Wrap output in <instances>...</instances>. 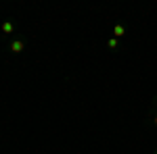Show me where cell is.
I'll list each match as a JSON object with an SVG mask.
<instances>
[{
	"mask_svg": "<svg viewBox=\"0 0 157 154\" xmlns=\"http://www.w3.org/2000/svg\"><path fill=\"white\" fill-rule=\"evenodd\" d=\"M11 52H21V50H23L25 48V40H21V38H17V40H13L11 42Z\"/></svg>",
	"mask_w": 157,
	"mask_h": 154,
	"instance_id": "6da1fadb",
	"label": "cell"
},
{
	"mask_svg": "<svg viewBox=\"0 0 157 154\" xmlns=\"http://www.w3.org/2000/svg\"><path fill=\"white\" fill-rule=\"evenodd\" d=\"M113 34H115V38H124V34H126V27L121 23H117L115 27H113Z\"/></svg>",
	"mask_w": 157,
	"mask_h": 154,
	"instance_id": "7a4b0ae2",
	"label": "cell"
},
{
	"mask_svg": "<svg viewBox=\"0 0 157 154\" xmlns=\"http://www.w3.org/2000/svg\"><path fill=\"white\" fill-rule=\"evenodd\" d=\"M2 31H4V34H13V31H15V25H13L11 21H4V23H2Z\"/></svg>",
	"mask_w": 157,
	"mask_h": 154,
	"instance_id": "3957f363",
	"label": "cell"
},
{
	"mask_svg": "<svg viewBox=\"0 0 157 154\" xmlns=\"http://www.w3.org/2000/svg\"><path fill=\"white\" fill-rule=\"evenodd\" d=\"M107 44H109V48H111V50H115V48H117V38H109Z\"/></svg>",
	"mask_w": 157,
	"mask_h": 154,
	"instance_id": "277c9868",
	"label": "cell"
},
{
	"mask_svg": "<svg viewBox=\"0 0 157 154\" xmlns=\"http://www.w3.org/2000/svg\"><path fill=\"white\" fill-rule=\"evenodd\" d=\"M153 123H155V125H157V115H155V117H153Z\"/></svg>",
	"mask_w": 157,
	"mask_h": 154,
	"instance_id": "5b68a950",
	"label": "cell"
},
{
	"mask_svg": "<svg viewBox=\"0 0 157 154\" xmlns=\"http://www.w3.org/2000/svg\"><path fill=\"white\" fill-rule=\"evenodd\" d=\"M153 104H155V106H157V98H155V102H153Z\"/></svg>",
	"mask_w": 157,
	"mask_h": 154,
	"instance_id": "8992f818",
	"label": "cell"
},
{
	"mask_svg": "<svg viewBox=\"0 0 157 154\" xmlns=\"http://www.w3.org/2000/svg\"><path fill=\"white\" fill-rule=\"evenodd\" d=\"M155 154H157V152H155Z\"/></svg>",
	"mask_w": 157,
	"mask_h": 154,
	"instance_id": "52a82bcc",
	"label": "cell"
}]
</instances>
